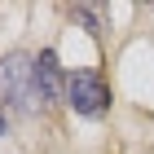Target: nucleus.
I'll return each mask as SVG.
<instances>
[{
  "instance_id": "nucleus-1",
  "label": "nucleus",
  "mask_w": 154,
  "mask_h": 154,
  "mask_svg": "<svg viewBox=\"0 0 154 154\" xmlns=\"http://www.w3.org/2000/svg\"><path fill=\"white\" fill-rule=\"evenodd\" d=\"M0 97L18 106L22 115L40 110V88H35V62L26 57V53H9V57L0 62Z\"/></svg>"
},
{
  "instance_id": "nucleus-2",
  "label": "nucleus",
  "mask_w": 154,
  "mask_h": 154,
  "mask_svg": "<svg viewBox=\"0 0 154 154\" xmlns=\"http://www.w3.org/2000/svg\"><path fill=\"white\" fill-rule=\"evenodd\" d=\"M66 106L75 110V115H101V110L110 106V88H106V79L97 71H75V75H66Z\"/></svg>"
},
{
  "instance_id": "nucleus-3",
  "label": "nucleus",
  "mask_w": 154,
  "mask_h": 154,
  "mask_svg": "<svg viewBox=\"0 0 154 154\" xmlns=\"http://www.w3.org/2000/svg\"><path fill=\"white\" fill-rule=\"evenodd\" d=\"M35 88H40V97H44V101H57V97H66L57 53H40V57H35Z\"/></svg>"
},
{
  "instance_id": "nucleus-4",
  "label": "nucleus",
  "mask_w": 154,
  "mask_h": 154,
  "mask_svg": "<svg viewBox=\"0 0 154 154\" xmlns=\"http://www.w3.org/2000/svg\"><path fill=\"white\" fill-rule=\"evenodd\" d=\"M0 132H5V115H0Z\"/></svg>"
}]
</instances>
